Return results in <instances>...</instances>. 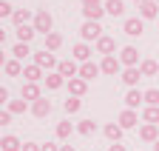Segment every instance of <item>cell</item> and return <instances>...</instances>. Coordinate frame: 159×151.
<instances>
[{
    "label": "cell",
    "instance_id": "1",
    "mask_svg": "<svg viewBox=\"0 0 159 151\" xmlns=\"http://www.w3.org/2000/svg\"><path fill=\"white\" fill-rule=\"evenodd\" d=\"M83 14H85V20H97L99 23V17L105 14V3L102 0H83Z\"/></svg>",
    "mask_w": 159,
    "mask_h": 151
},
{
    "label": "cell",
    "instance_id": "2",
    "mask_svg": "<svg viewBox=\"0 0 159 151\" xmlns=\"http://www.w3.org/2000/svg\"><path fill=\"white\" fill-rule=\"evenodd\" d=\"M80 37H83V43H88V40H99L102 37V26H99L97 20H85L83 26H80Z\"/></svg>",
    "mask_w": 159,
    "mask_h": 151
},
{
    "label": "cell",
    "instance_id": "3",
    "mask_svg": "<svg viewBox=\"0 0 159 151\" xmlns=\"http://www.w3.org/2000/svg\"><path fill=\"white\" fill-rule=\"evenodd\" d=\"M51 26H54V17L48 14V9H40L34 14V29L43 31V34H51Z\"/></svg>",
    "mask_w": 159,
    "mask_h": 151
},
{
    "label": "cell",
    "instance_id": "4",
    "mask_svg": "<svg viewBox=\"0 0 159 151\" xmlns=\"http://www.w3.org/2000/svg\"><path fill=\"white\" fill-rule=\"evenodd\" d=\"M119 63H122L125 68H136V66H142V63H139V49L125 46V49H122V54H119Z\"/></svg>",
    "mask_w": 159,
    "mask_h": 151
},
{
    "label": "cell",
    "instance_id": "5",
    "mask_svg": "<svg viewBox=\"0 0 159 151\" xmlns=\"http://www.w3.org/2000/svg\"><path fill=\"white\" fill-rule=\"evenodd\" d=\"M34 63L40 68H60V63H57V57H54L51 51H37L34 54Z\"/></svg>",
    "mask_w": 159,
    "mask_h": 151
},
{
    "label": "cell",
    "instance_id": "6",
    "mask_svg": "<svg viewBox=\"0 0 159 151\" xmlns=\"http://www.w3.org/2000/svg\"><path fill=\"white\" fill-rule=\"evenodd\" d=\"M122 31L128 34V37H139L145 31V26H142V17H128L125 20V26H122Z\"/></svg>",
    "mask_w": 159,
    "mask_h": 151
},
{
    "label": "cell",
    "instance_id": "7",
    "mask_svg": "<svg viewBox=\"0 0 159 151\" xmlns=\"http://www.w3.org/2000/svg\"><path fill=\"white\" fill-rule=\"evenodd\" d=\"M159 12V3L156 0H139V17H145V20H153Z\"/></svg>",
    "mask_w": 159,
    "mask_h": 151
},
{
    "label": "cell",
    "instance_id": "8",
    "mask_svg": "<svg viewBox=\"0 0 159 151\" xmlns=\"http://www.w3.org/2000/svg\"><path fill=\"white\" fill-rule=\"evenodd\" d=\"M31 114H34V117H48V114H51V100H48V97L34 100V103H31Z\"/></svg>",
    "mask_w": 159,
    "mask_h": 151
},
{
    "label": "cell",
    "instance_id": "9",
    "mask_svg": "<svg viewBox=\"0 0 159 151\" xmlns=\"http://www.w3.org/2000/svg\"><path fill=\"white\" fill-rule=\"evenodd\" d=\"M116 123L122 125V128H134L136 123H139V114L134 108H125V111H119V117H116Z\"/></svg>",
    "mask_w": 159,
    "mask_h": 151
},
{
    "label": "cell",
    "instance_id": "10",
    "mask_svg": "<svg viewBox=\"0 0 159 151\" xmlns=\"http://www.w3.org/2000/svg\"><path fill=\"white\" fill-rule=\"evenodd\" d=\"M85 91H88V83H85L83 77H74V80H68V97H83Z\"/></svg>",
    "mask_w": 159,
    "mask_h": 151
},
{
    "label": "cell",
    "instance_id": "11",
    "mask_svg": "<svg viewBox=\"0 0 159 151\" xmlns=\"http://www.w3.org/2000/svg\"><path fill=\"white\" fill-rule=\"evenodd\" d=\"M60 74H63L66 80H74V77H80V66L74 63V60H63L60 63V68H57Z\"/></svg>",
    "mask_w": 159,
    "mask_h": 151
},
{
    "label": "cell",
    "instance_id": "12",
    "mask_svg": "<svg viewBox=\"0 0 159 151\" xmlns=\"http://www.w3.org/2000/svg\"><path fill=\"white\" fill-rule=\"evenodd\" d=\"M114 49H116V43H114V37H108V34H102V37L97 40V51H99V54H105V57H111Z\"/></svg>",
    "mask_w": 159,
    "mask_h": 151
},
{
    "label": "cell",
    "instance_id": "13",
    "mask_svg": "<svg viewBox=\"0 0 159 151\" xmlns=\"http://www.w3.org/2000/svg\"><path fill=\"white\" fill-rule=\"evenodd\" d=\"M139 140H145V143H156L159 140V128L153 123H145L142 128H139Z\"/></svg>",
    "mask_w": 159,
    "mask_h": 151
},
{
    "label": "cell",
    "instance_id": "14",
    "mask_svg": "<svg viewBox=\"0 0 159 151\" xmlns=\"http://www.w3.org/2000/svg\"><path fill=\"white\" fill-rule=\"evenodd\" d=\"M142 80V71H139V66L136 68H125L122 71V83L128 86V88H136V83Z\"/></svg>",
    "mask_w": 159,
    "mask_h": 151
},
{
    "label": "cell",
    "instance_id": "15",
    "mask_svg": "<svg viewBox=\"0 0 159 151\" xmlns=\"http://www.w3.org/2000/svg\"><path fill=\"white\" fill-rule=\"evenodd\" d=\"M122 131H125V128L119 125V123H108V125L102 128V134H105L111 143H119V140H122Z\"/></svg>",
    "mask_w": 159,
    "mask_h": 151
},
{
    "label": "cell",
    "instance_id": "16",
    "mask_svg": "<svg viewBox=\"0 0 159 151\" xmlns=\"http://www.w3.org/2000/svg\"><path fill=\"white\" fill-rule=\"evenodd\" d=\"M99 71H102V68H99L97 63H91V60H88V63H83V66H80V77L88 83V80H94V77H97Z\"/></svg>",
    "mask_w": 159,
    "mask_h": 151
},
{
    "label": "cell",
    "instance_id": "17",
    "mask_svg": "<svg viewBox=\"0 0 159 151\" xmlns=\"http://www.w3.org/2000/svg\"><path fill=\"white\" fill-rule=\"evenodd\" d=\"M63 86H68V80H66L60 71H54V74H48V77H46V88H48V91H57V88H63Z\"/></svg>",
    "mask_w": 159,
    "mask_h": 151
},
{
    "label": "cell",
    "instance_id": "18",
    "mask_svg": "<svg viewBox=\"0 0 159 151\" xmlns=\"http://www.w3.org/2000/svg\"><path fill=\"white\" fill-rule=\"evenodd\" d=\"M139 103H145V94H139L136 88H128V94H125V108H139Z\"/></svg>",
    "mask_w": 159,
    "mask_h": 151
},
{
    "label": "cell",
    "instance_id": "19",
    "mask_svg": "<svg viewBox=\"0 0 159 151\" xmlns=\"http://www.w3.org/2000/svg\"><path fill=\"white\" fill-rule=\"evenodd\" d=\"M3 71L9 74V77H20L26 68L20 66V60H17V57H11V60H3Z\"/></svg>",
    "mask_w": 159,
    "mask_h": 151
},
{
    "label": "cell",
    "instance_id": "20",
    "mask_svg": "<svg viewBox=\"0 0 159 151\" xmlns=\"http://www.w3.org/2000/svg\"><path fill=\"white\" fill-rule=\"evenodd\" d=\"M105 12L111 17H122L125 14V0H105Z\"/></svg>",
    "mask_w": 159,
    "mask_h": 151
},
{
    "label": "cell",
    "instance_id": "21",
    "mask_svg": "<svg viewBox=\"0 0 159 151\" xmlns=\"http://www.w3.org/2000/svg\"><path fill=\"white\" fill-rule=\"evenodd\" d=\"M119 66H122V63H119V57H114V54H111V57H102V63H99L102 74H116Z\"/></svg>",
    "mask_w": 159,
    "mask_h": 151
},
{
    "label": "cell",
    "instance_id": "22",
    "mask_svg": "<svg viewBox=\"0 0 159 151\" xmlns=\"http://www.w3.org/2000/svg\"><path fill=\"white\" fill-rule=\"evenodd\" d=\"M23 77H26V83H37V80H43V68H40L37 63H31V66H26Z\"/></svg>",
    "mask_w": 159,
    "mask_h": 151
},
{
    "label": "cell",
    "instance_id": "23",
    "mask_svg": "<svg viewBox=\"0 0 159 151\" xmlns=\"http://www.w3.org/2000/svg\"><path fill=\"white\" fill-rule=\"evenodd\" d=\"M40 97H43V94H40V86H37V83H26V86H23V100H31V103H34V100H40Z\"/></svg>",
    "mask_w": 159,
    "mask_h": 151
},
{
    "label": "cell",
    "instance_id": "24",
    "mask_svg": "<svg viewBox=\"0 0 159 151\" xmlns=\"http://www.w3.org/2000/svg\"><path fill=\"white\" fill-rule=\"evenodd\" d=\"M88 57H91V49H88V43H77V46H74V60H80V63H88Z\"/></svg>",
    "mask_w": 159,
    "mask_h": 151
},
{
    "label": "cell",
    "instance_id": "25",
    "mask_svg": "<svg viewBox=\"0 0 159 151\" xmlns=\"http://www.w3.org/2000/svg\"><path fill=\"white\" fill-rule=\"evenodd\" d=\"M29 17H31V12L29 9H17L14 14H11V23L20 29V26H29Z\"/></svg>",
    "mask_w": 159,
    "mask_h": 151
},
{
    "label": "cell",
    "instance_id": "26",
    "mask_svg": "<svg viewBox=\"0 0 159 151\" xmlns=\"http://www.w3.org/2000/svg\"><path fill=\"white\" fill-rule=\"evenodd\" d=\"M60 46H63V34H57V31L46 34V51H57Z\"/></svg>",
    "mask_w": 159,
    "mask_h": 151
},
{
    "label": "cell",
    "instance_id": "27",
    "mask_svg": "<svg viewBox=\"0 0 159 151\" xmlns=\"http://www.w3.org/2000/svg\"><path fill=\"white\" fill-rule=\"evenodd\" d=\"M34 31H37L34 26H20V29H17V40H20V43H31V40H34Z\"/></svg>",
    "mask_w": 159,
    "mask_h": 151
},
{
    "label": "cell",
    "instance_id": "28",
    "mask_svg": "<svg viewBox=\"0 0 159 151\" xmlns=\"http://www.w3.org/2000/svg\"><path fill=\"white\" fill-rule=\"evenodd\" d=\"M0 145H3V151H20V148H23V143H20V140H17L14 134H6Z\"/></svg>",
    "mask_w": 159,
    "mask_h": 151
},
{
    "label": "cell",
    "instance_id": "29",
    "mask_svg": "<svg viewBox=\"0 0 159 151\" xmlns=\"http://www.w3.org/2000/svg\"><path fill=\"white\" fill-rule=\"evenodd\" d=\"M139 71H142V77H153V74L159 71V63H156V60H142Z\"/></svg>",
    "mask_w": 159,
    "mask_h": 151
},
{
    "label": "cell",
    "instance_id": "30",
    "mask_svg": "<svg viewBox=\"0 0 159 151\" xmlns=\"http://www.w3.org/2000/svg\"><path fill=\"white\" fill-rule=\"evenodd\" d=\"M142 120L145 123H159V106H145V111H142Z\"/></svg>",
    "mask_w": 159,
    "mask_h": 151
},
{
    "label": "cell",
    "instance_id": "31",
    "mask_svg": "<svg viewBox=\"0 0 159 151\" xmlns=\"http://www.w3.org/2000/svg\"><path fill=\"white\" fill-rule=\"evenodd\" d=\"M11 54H14L17 60H26L29 54H31V49H29V43H17V46L11 49Z\"/></svg>",
    "mask_w": 159,
    "mask_h": 151
},
{
    "label": "cell",
    "instance_id": "32",
    "mask_svg": "<svg viewBox=\"0 0 159 151\" xmlns=\"http://www.w3.org/2000/svg\"><path fill=\"white\" fill-rule=\"evenodd\" d=\"M71 131H74V125H71L68 120H63V123L57 125V137H60V140H68V137H71Z\"/></svg>",
    "mask_w": 159,
    "mask_h": 151
},
{
    "label": "cell",
    "instance_id": "33",
    "mask_svg": "<svg viewBox=\"0 0 159 151\" xmlns=\"http://www.w3.org/2000/svg\"><path fill=\"white\" fill-rule=\"evenodd\" d=\"M94 128H97V123H94V120H83V123L77 125V131H80L83 137H91V134H94Z\"/></svg>",
    "mask_w": 159,
    "mask_h": 151
},
{
    "label": "cell",
    "instance_id": "34",
    "mask_svg": "<svg viewBox=\"0 0 159 151\" xmlns=\"http://www.w3.org/2000/svg\"><path fill=\"white\" fill-rule=\"evenodd\" d=\"M80 106H83V103H80V97H68V100L63 103V108L68 111V114H77V111H80Z\"/></svg>",
    "mask_w": 159,
    "mask_h": 151
},
{
    "label": "cell",
    "instance_id": "35",
    "mask_svg": "<svg viewBox=\"0 0 159 151\" xmlns=\"http://www.w3.org/2000/svg\"><path fill=\"white\" fill-rule=\"evenodd\" d=\"M26 103L29 100H9V111H11V114H23V111H26Z\"/></svg>",
    "mask_w": 159,
    "mask_h": 151
},
{
    "label": "cell",
    "instance_id": "36",
    "mask_svg": "<svg viewBox=\"0 0 159 151\" xmlns=\"http://www.w3.org/2000/svg\"><path fill=\"white\" fill-rule=\"evenodd\" d=\"M145 106H159V88H148L145 91Z\"/></svg>",
    "mask_w": 159,
    "mask_h": 151
},
{
    "label": "cell",
    "instance_id": "37",
    "mask_svg": "<svg viewBox=\"0 0 159 151\" xmlns=\"http://www.w3.org/2000/svg\"><path fill=\"white\" fill-rule=\"evenodd\" d=\"M17 9H11V3H6V0H0V17H11Z\"/></svg>",
    "mask_w": 159,
    "mask_h": 151
},
{
    "label": "cell",
    "instance_id": "38",
    "mask_svg": "<svg viewBox=\"0 0 159 151\" xmlns=\"http://www.w3.org/2000/svg\"><path fill=\"white\" fill-rule=\"evenodd\" d=\"M11 117H14L11 111H0V125H9V123H11Z\"/></svg>",
    "mask_w": 159,
    "mask_h": 151
},
{
    "label": "cell",
    "instance_id": "39",
    "mask_svg": "<svg viewBox=\"0 0 159 151\" xmlns=\"http://www.w3.org/2000/svg\"><path fill=\"white\" fill-rule=\"evenodd\" d=\"M40 148H43V143H26L23 145V151H40Z\"/></svg>",
    "mask_w": 159,
    "mask_h": 151
},
{
    "label": "cell",
    "instance_id": "40",
    "mask_svg": "<svg viewBox=\"0 0 159 151\" xmlns=\"http://www.w3.org/2000/svg\"><path fill=\"white\" fill-rule=\"evenodd\" d=\"M40 151H60V145H54V143H43V148Z\"/></svg>",
    "mask_w": 159,
    "mask_h": 151
},
{
    "label": "cell",
    "instance_id": "41",
    "mask_svg": "<svg viewBox=\"0 0 159 151\" xmlns=\"http://www.w3.org/2000/svg\"><path fill=\"white\" fill-rule=\"evenodd\" d=\"M108 151H125V145H122V143H111Z\"/></svg>",
    "mask_w": 159,
    "mask_h": 151
},
{
    "label": "cell",
    "instance_id": "42",
    "mask_svg": "<svg viewBox=\"0 0 159 151\" xmlns=\"http://www.w3.org/2000/svg\"><path fill=\"white\" fill-rule=\"evenodd\" d=\"M60 151H77L74 145H60Z\"/></svg>",
    "mask_w": 159,
    "mask_h": 151
},
{
    "label": "cell",
    "instance_id": "43",
    "mask_svg": "<svg viewBox=\"0 0 159 151\" xmlns=\"http://www.w3.org/2000/svg\"><path fill=\"white\" fill-rule=\"evenodd\" d=\"M153 151H159V140H156V143H153Z\"/></svg>",
    "mask_w": 159,
    "mask_h": 151
},
{
    "label": "cell",
    "instance_id": "44",
    "mask_svg": "<svg viewBox=\"0 0 159 151\" xmlns=\"http://www.w3.org/2000/svg\"><path fill=\"white\" fill-rule=\"evenodd\" d=\"M156 3H159V0H156Z\"/></svg>",
    "mask_w": 159,
    "mask_h": 151
}]
</instances>
